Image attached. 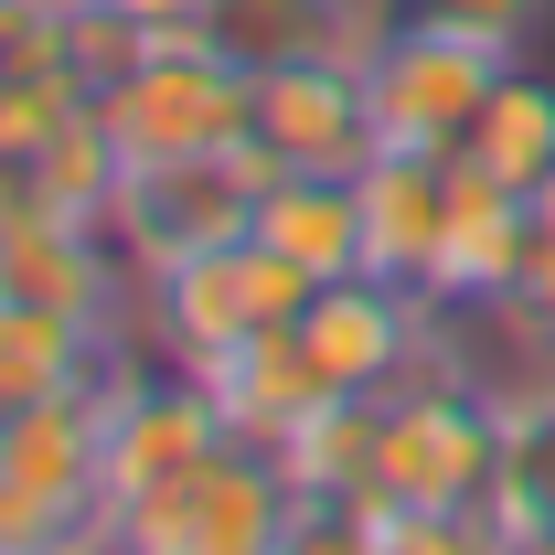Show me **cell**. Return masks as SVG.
Instances as JSON below:
<instances>
[{
	"label": "cell",
	"instance_id": "6da1fadb",
	"mask_svg": "<svg viewBox=\"0 0 555 555\" xmlns=\"http://www.w3.org/2000/svg\"><path fill=\"white\" fill-rule=\"evenodd\" d=\"M107 374L54 406L0 416V555H54L107 534Z\"/></svg>",
	"mask_w": 555,
	"mask_h": 555
},
{
	"label": "cell",
	"instance_id": "7a4b0ae2",
	"mask_svg": "<svg viewBox=\"0 0 555 555\" xmlns=\"http://www.w3.org/2000/svg\"><path fill=\"white\" fill-rule=\"evenodd\" d=\"M235 449V427L214 406V385L193 363H171V352L129 343L118 352V374H107V534L150 513L160 491H182L204 460Z\"/></svg>",
	"mask_w": 555,
	"mask_h": 555
},
{
	"label": "cell",
	"instance_id": "3957f363",
	"mask_svg": "<svg viewBox=\"0 0 555 555\" xmlns=\"http://www.w3.org/2000/svg\"><path fill=\"white\" fill-rule=\"evenodd\" d=\"M310 310V278L288 268L278 246L257 235H235V246H204V257H182V268L139 278V343L171 352V363H224V352H246L257 332H288Z\"/></svg>",
	"mask_w": 555,
	"mask_h": 555
},
{
	"label": "cell",
	"instance_id": "277c9868",
	"mask_svg": "<svg viewBox=\"0 0 555 555\" xmlns=\"http://www.w3.org/2000/svg\"><path fill=\"white\" fill-rule=\"evenodd\" d=\"M491 470H502V406L416 374L385 396V449H374V502L385 513H491Z\"/></svg>",
	"mask_w": 555,
	"mask_h": 555
},
{
	"label": "cell",
	"instance_id": "5b68a950",
	"mask_svg": "<svg viewBox=\"0 0 555 555\" xmlns=\"http://www.w3.org/2000/svg\"><path fill=\"white\" fill-rule=\"evenodd\" d=\"M268 171L246 150H204V160H118V193H107V246L129 257V278H160L204 246H235L257 224Z\"/></svg>",
	"mask_w": 555,
	"mask_h": 555
},
{
	"label": "cell",
	"instance_id": "8992f818",
	"mask_svg": "<svg viewBox=\"0 0 555 555\" xmlns=\"http://www.w3.org/2000/svg\"><path fill=\"white\" fill-rule=\"evenodd\" d=\"M246 107H257V86L214 43L171 33V43H150L129 86L96 96V129L118 139V160H204V150H246Z\"/></svg>",
	"mask_w": 555,
	"mask_h": 555
},
{
	"label": "cell",
	"instance_id": "52a82bcc",
	"mask_svg": "<svg viewBox=\"0 0 555 555\" xmlns=\"http://www.w3.org/2000/svg\"><path fill=\"white\" fill-rule=\"evenodd\" d=\"M513 54H491L470 33H438V22H385L374 65H363V96H374V129L385 150H460L481 96L502 86Z\"/></svg>",
	"mask_w": 555,
	"mask_h": 555
},
{
	"label": "cell",
	"instance_id": "ba28073f",
	"mask_svg": "<svg viewBox=\"0 0 555 555\" xmlns=\"http://www.w3.org/2000/svg\"><path fill=\"white\" fill-rule=\"evenodd\" d=\"M374 150H385V129H374L363 65H288V75H257L246 160H257L268 182H352Z\"/></svg>",
	"mask_w": 555,
	"mask_h": 555
},
{
	"label": "cell",
	"instance_id": "9c48e42d",
	"mask_svg": "<svg viewBox=\"0 0 555 555\" xmlns=\"http://www.w3.org/2000/svg\"><path fill=\"white\" fill-rule=\"evenodd\" d=\"M0 299L22 310H65L96 332H139V278L107 246L96 214H43V204H0Z\"/></svg>",
	"mask_w": 555,
	"mask_h": 555
},
{
	"label": "cell",
	"instance_id": "30bf717a",
	"mask_svg": "<svg viewBox=\"0 0 555 555\" xmlns=\"http://www.w3.org/2000/svg\"><path fill=\"white\" fill-rule=\"evenodd\" d=\"M278 524H288V470L235 438L182 491H160L150 513H129L118 545L129 555H278Z\"/></svg>",
	"mask_w": 555,
	"mask_h": 555
},
{
	"label": "cell",
	"instance_id": "8fae6325",
	"mask_svg": "<svg viewBox=\"0 0 555 555\" xmlns=\"http://www.w3.org/2000/svg\"><path fill=\"white\" fill-rule=\"evenodd\" d=\"M299 343L332 363L343 396H396V385L427 374V288L352 268V278H332V288H310Z\"/></svg>",
	"mask_w": 555,
	"mask_h": 555
},
{
	"label": "cell",
	"instance_id": "7c38bea8",
	"mask_svg": "<svg viewBox=\"0 0 555 555\" xmlns=\"http://www.w3.org/2000/svg\"><path fill=\"white\" fill-rule=\"evenodd\" d=\"M193 43H214L246 86L288 65H374L385 0H204Z\"/></svg>",
	"mask_w": 555,
	"mask_h": 555
},
{
	"label": "cell",
	"instance_id": "4fadbf2b",
	"mask_svg": "<svg viewBox=\"0 0 555 555\" xmlns=\"http://www.w3.org/2000/svg\"><path fill=\"white\" fill-rule=\"evenodd\" d=\"M352 193H363V268L427 288L449 257V214H460V150H374Z\"/></svg>",
	"mask_w": 555,
	"mask_h": 555
},
{
	"label": "cell",
	"instance_id": "5bb4252c",
	"mask_svg": "<svg viewBox=\"0 0 555 555\" xmlns=\"http://www.w3.org/2000/svg\"><path fill=\"white\" fill-rule=\"evenodd\" d=\"M204 385H214V406H224V427H235L246 449H278L288 427H310V416L343 396L332 363L299 343V321H288V332H257V343L224 352V363H204Z\"/></svg>",
	"mask_w": 555,
	"mask_h": 555
},
{
	"label": "cell",
	"instance_id": "9a60e30c",
	"mask_svg": "<svg viewBox=\"0 0 555 555\" xmlns=\"http://www.w3.org/2000/svg\"><path fill=\"white\" fill-rule=\"evenodd\" d=\"M246 235L278 246L310 288H332V278L363 268V193H352V182H268Z\"/></svg>",
	"mask_w": 555,
	"mask_h": 555
},
{
	"label": "cell",
	"instance_id": "2e32d148",
	"mask_svg": "<svg viewBox=\"0 0 555 555\" xmlns=\"http://www.w3.org/2000/svg\"><path fill=\"white\" fill-rule=\"evenodd\" d=\"M460 160H470V171H491L502 193H524V204H534V182L555 171V75H534L524 54H513V65H502V86L481 96L470 139H460Z\"/></svg>",
	"mask_w": 555,
	"mask_h": 555
},
{
	"label": "cell",
	"instance_id": "e0dca14e",
	"mask_svg": "<svg viewBox=\"0 0 555 555\" xmlns=\"http://www.w3.org/2000/svg\"><path fill=\"white\" fill-rule=\"evenodd\" d=\"M491 534H502V555H555V385L524 396V406H502Z\"/></svg>",
	"mask_w": 555,
	"mask_h": 555
},
{
	"label": "cell",
	"instance_id": "ac0fdd59",
	"mask_svg": "<svg viewBox=\"0 0 555 555\" xmlns=\"http://www.w3.org/2000/svg\"><path fill=\"white\" fill-rule=\"evenodd\" d=\"M374 449H385V396H332L268 460L288 470V491H374Z\"/></svg>",
	"mask_w": 555,
	"mask_h": 555
},
{
	"label": "cell",
	"instance_id": "d6986e66",
	"mask_svg": "<svg viewBox=\"0 0 555 555\" xmlns=\"http://www.w3.org/2000/svg\"><path fill=\"white\" fill-rule=\"evenodd\" d=\"M278 555H385V502L374 491H288Z\"/></svg>",
	"mask_w": 555,
	"mask_h": 555
},
{
	"label": "cell",
	"instance_id": "ffe728a7",
	"mask_svg": "<svg viewBox=\"0 0 555 555\" xmlns=\"http://www.w3.org/2000/svg\"><path fill=\"white\" fill-rule=\"evenodd\" d=\"M150 43H160V33H139V22H118V11L75 0V11H65V75H75V96L96 107L107 86H129V75L150 65Z\"/></svg>",
	"mask_w": 555,
	"mask_h": 555
},
{
	"label": "cell",
	"instance_id": "44dd1931",
	"mask_svg": "<svg viewBox=\"0 0 555 555\" xmlns=\"http://www.w3.org/2000/svg\"><path fill=\"white\" fill-rule=\"evenodd\" d=\"M555 0H385V22H438V33H470L491 54H524L545 33Z\"/></svg>",
	"mask_w": 555,
	"mask_h": 555
},
{
	"label": "cell",
	"instance_id": "7402d4cb",
	"mask_svg": "<svg viewBox=\"0 0 555 555\" xmlns=\"http://www.w3.org/2000/svg\"><path fill=\"white\" fill-rule=\"evenodd\" d=\"M65 75V11L54 0H0V96Z\"/></svg>",
	"mask_w": 555,
	"mask_h": 555
},
{
	"label": "cell",
	"instance_id": "603a6c76",
	"mask_svg": "<svg viewBox=\"0 0 555 555\" xmlns=\"http://www.w3.org/2000/svg\"><path fill=\"white\" fill-rule=\"evenodd\" d=\"M385 555H502L491 513H385Z\"/></svg>",
	"mask_w": 555,
	"mask_h": 555
},
{
	"label": "cell",
	"instance_id": "cb8c5ba5",
	"mask_svg": "<svg viewBox=\"0 0 555 555\" xmlns=\"http://www.w3.org/2000/svg\"><path fill=\"white\" fill-rule=\"evenodd\" d=\"M534 332L555 343V224H534V246H524V268H513V288H502Z\"/></svg>",
	"mask_w": 555,
	"mask_h": 555
},
{
	"label": "cell",
	"instance_id": "d4e9b609",
	"mask_svg": "<svg viewBox=\"0 0 555 555\" xmlns=\"http://www.w3.org/2000/svg\"><path fill=\"white\" fill-rule=\"evenodd\" d=\"M96 11H118V22H139V33H160V43L204 22V0H96Z\"/></svg>",
	"mask_w": 555,
	"mask_h": 555
},
{
	"label": "cell",
	"instance_id": "484cf974",
	"mask_svg": "<svg viewBox=\"0 0 555 555\" xmlns=\"http://www.w3.org/2000/svg\"><path fill=\"white\" fill-rule=\"evenodd\" d=\"M54 555H129L118 534H86V545H54Z\"/></svg>",
	"mask_w": 555,
	"mask_h": 555
},
{
	"label": "cell",
	"instance_id": "4316f807",
	"mask_svg": "<svg viewBox=\"0 0 555 555\" xmlns=\"http://www.w3.org/2000/svg\"><path fill=\"white\" fill-rule=\"evenodd\" d=\"M534 224H555V171H545V182H534Z\"/></svg>",
	"mask_w": 555,
	"mask_h": 555
}]
</instances>
